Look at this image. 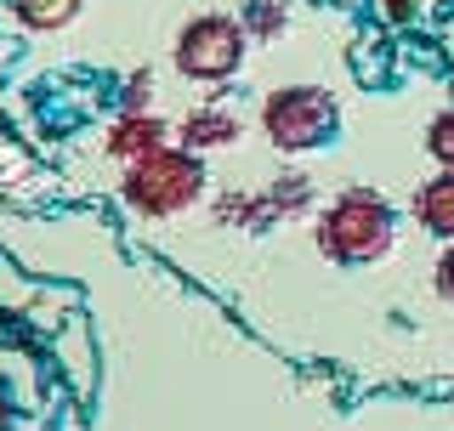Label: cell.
<instances>
[{
	"label": "cell",
	"instance_id": "6da1fadb",
	"mask_svg": "<svg viewBox=\"0 0 454 431\" xmlns=\"http://www.w3.org/2000/svg\"><path fill=\"white\" fill-rule=\"evenodd\" d=\"M397 244V216L380 193L369 188H347L340 199L318 210V250L340 267H369L387 262Z\"/></svg>",
	"mask_w": 454,
	"mask_h": 431
},
{
	"label": "cell",
	"instance_id": "277c9868",
	"mask_svg": "<svg viewBox=\"0 0 454 431\" xmlns=\"http://www.w3.org/2000/svg\"><path fill=\"white\" fill-rule=\"evenodd\" d=\"M245 46H250L245 23L227 18V12H205V18L182 23V35H176V68H182L188 80L216 85V80H227V74H239Z\"/></svg>",
	"mask_w": 454,
	"mask_h": 431
},
{
	"label": "cell",
	"instance_id": "ba28073f",
	"mask_svg": "<svg viewBox=\"0 0 454 431\" xmlns=\"http://www.w3.org/2000/svg\"><path fill=\"white\" fill-rule=\"evenodd\" d=\"M85 0H6V12L18 18L23 28H35V35H51V28H68L80 18Z\"/></svg>",
	"mask_w": 454,
	"mask_h": 431
},
{
	"label": "cell",
	"instance_id": "8fae6325",
	"mask_svg": "<svg viewBox=\"0 0 454 431\" xmlns=\"http://www.w3.org/2000/svg\"><path fill=\"white\" fill-rule=\"evenodd\" d=\"M426 153H432L443 170H454V108H443L432 125H426Z\"/></svg>",
	"mask_w": 454,
	"mask_h": 431
},
{
	"label": "cell",
	"instance_id": "8992f818",
	"mask_svg": "<svg viewBox=\"0 0 454 431\" xmlns=\"http://www.w3.org/2000/svg\"><path fill=\"white\" fill-rule=\"evenodd\" d=\"M239 131H245V125H239V114L233 108H222V103H199L188 120H182V148H233L239 142Z\"/></svg>",
	"mask_w": 454,
	"mask_h": 431
},
{
	"label": "cell",
	"instance_id": "7c38bea8",
	"mask_svg": "<svg viewBox=\"0 0 454 431\" xmlns=\"http://www.w3.org/2000/svg\"><path fill=\"white\" fill-rule=\"evenodd\" d=\"M148 97H153V80H148V74H137L131 85H125L120 103H125V114H148Z\"/></svg>",
	"mask_w": 454,
	"mask_h": 431
},
{
	"label": "cell",
	"instance_id": "30bf717a",
	"mask_svg": "<svg viewBox=\"0 0 454 431\" xmlns=\"http://www.w3.org/2000/svg\"><path fill=\"white\" fill-rule=\"evenodd\" d=\"M239 23H245V35H255V40H273V35H284V23H290V18H284L278 0H250Z\"/></svg>",
	"mask_w": 454,
	"mask_h": 431
},
{
	"label": "cell",
	"instance_id": "5b68a950",
	"mask_svg": "<svg viewBox=\"0 0 454 431\" xmlns=\"http://www.w3.org/2000/svg\"><path fill=\"white\" fill-rule=\"evenodd\" d=\"M160 148H165V120H153V114H120V120H114V131H108L114 160L137 165V160H148V153H160Z\"/></svg>",
	"mask_w": 454,
	"mask_h": 431
},
{
	"label": "cell",
	"instance_id": "9c48e42d",
	"mask_svg": "<svg viewBox=\"0 0 454 431\" xmlns=\"http://www.w3.org/2000/svg\"><path fill=\"white\" fill-rule=\"evenodd\" d=\"M262 199H267V210H273V216H301L312 205V182L307 176H278L273 188H262Z\"/></svg>",
	"mask_w": 454,
	"mask_h": 431
},
{
	"label": "cell",
	"instance_id": "3957f363",
	"mask_svg": "<svg viewBox=\"0 0 454 431\" xmlns=\"http://www.w3.org/2000/svg\"><path fill=\"white\" fill-rule=\"evenodd\" d=\"M340 125V108L330 91H318V85H284L262 103V131L273 142L278 153H312L324 148V142L335 137Z\"/></svg>",
	"mask_w": 454,
	"mask_h": 431
},
{
	"label": "cell",
	"instance_id": "52a82bcc",
	"mask_svg": "<svg viewBox=\"0 0 454 431\" xmlns=\"http://www.w3.org/2000/svg\"><path fill=\"white\" fill-rule=\"evenodd\" d=\"M415 222L426 227L432 239H443L454 244V170H437L432 182H420V193H415Z\"/></svg>",
	"mask_w": 454,
	"mask_h": 431
},
{
	"label": "cell",
	"instance_id": "4fadbf2b",
	"mask_svg": "<svg viewBox=\"0 0 454 431\" xmlns=\"http://www.w3.org/2000/svg\"><path fill=\"white\" fill-rule=\"evenodd\" d=\"M432 284H437V295H443L449 307H454V244H449L443 255H437V272H432Z\"/></svg>",
	"mask_w": 454,
	"mask_h": 431
},
{
	"label": "cell",
	"instance_id": "7a4b0ae2",
	"mask_svg": "<svg viewBox=\"0 0 454 431\" xmlns=\"http://www.w3.org/2000/svg\"><path fill=\"white\" fill-rule=\"evenodd\" d=\"M205 193V165H199L193 148H160L148 160L125 165V182H120V199L125 210L148 216V222H170L188 205H199Z\"/></svg>",
	"mask_w": 454,
	"mask_h": 431
}]
</instances>
